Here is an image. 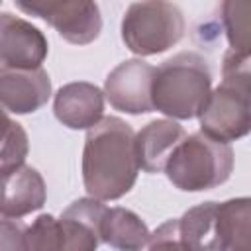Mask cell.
<instances>
[{
	"label": "cell",
	"instance_id": "19",
	"mask_svg": "<svg viewBox=\"0 0 251 251\" xmlns=\"http://www.w3.org/2000/svg\"><path fill=\"white\" fill-rule=\"evenodd\" d=\"M29 251H63V231L59 218L41 214L25 229Z\"/></svg>",
	"mask_w": 251,
	"mask_h": 251
},
{
	"label": "cell",
	"instance_id": "8",
	"mask_svg": "<svg viewBox=\"0 0 251 251\" xmlns=\"http://www.w3.org/2000/svg\"><path fill=\"white\" fill-rule=\"evenodd\" d=\"M155 67L141 59H127L114 67L104 80V98L114 110L139 116L153 112L151 80Z\"/></svg>",
	"mask_w": 251,
	"mask_h": 251
},
{
	"label": "cell",
	"instance_id": "21",
	"mask_svg": "<svg viewBox=\"0 0 251 251\" xmlns=\"http://www.w3.org/2000/svg\"><path fill=\"white\" fill-rule=\"evenodd\" d=\"M25 229L27 226L18 220H0V251H29Z\"/></svg>",
	"mask_w": 251,
	"mask_h": 251
},
{
	"label": "cell",
	"instance_id": "5",
	"mask_svg": "<svg viewBox=\"0 0 251 251\" xmlns=\"http://www.w3.org/2000/svg\"><path fill=\"white\" fill-rule=\"evenodd\" d=\"M120 29L122 41L131 53L151 57L165 53L182 39L184 16L173 2H133L122 18Z\"/></svg>",
	"mask_w": 251,
	"mask_h": 251
},
{
	"label": "cell",
	"instance_id": "1",
	"mask_svg": "<svg viewBox=\"0 0 251 251\" xmlns=\"http://www.w3.org/2000/svg\"><path fill=\"white\" fill-rule=\"evenodd\" d=\"M133 137L131 126L118 116H106L86 131L82 182L90 198L110 202L133 188L139 175Z\"/></svg>",
	"mask_w": 251,
	"mask_h": 251
},
{
	"label": "cell",
	"instance_id": "6",
	"mask_svg": "<svg viewBox=\"0 0 251 251\" xmlns=\"http://www.w3.org/2000/svg\"><path fill=\"white\" fill-rule=\"evenodd\" d=\"M16 8L45 20L73 45H88L102 31L100 8L90 0H16Z\"/></svg>",
	"mask_w": 251,
	"mask_h": 251
},
{
	"label": "cell",
	"instance_id": "16",
	"mask_svg": "<svg viewBox=\"0 0 251 251\" xmlns=\"http://www.w3.org/2000/svg\"><path fill=\"white\" fill-rule=\"evenodd\" d=\"M251 200L247 196L218 202L220 251H249Z\"/></svg>",
	"mask_w": 251,
	"mask_h": 251
},
{
	"label": "cell",
	"instance_id": "18",
	"mask_svg": "<svg viewBox=\"0 0 251 251\" xmlns=\"http://www.w3.org/2000/svg\"><path fill=\"white\" fill-rule=\"evenodd\" d=\"M249 2H235L227 0L222 4V24L227 35L229 51L239 57H249L251 53V31H249Z\"/></svg>",
	"mask_w": 251,
	"mask_h": 251
},
{
	"label": "cell",
	"instance_id": "17",
	"mask_svg": "<svg viewBox=\"0 0 251 251\" xmlns=\"http://www.w3.org/2000/svg\"><path fill=\"white\" fill-rule=\"evenodd\" d=\"M29 139L22 124L14 122L0 106V175L25 165Z\"/></svg>",
	"mask_w": 251,
	"mask_h": 251
},
{
	"label": "cell",
	"instance_id": "9",
	"mask_svg": "<svg viewBox=\"0 0 251 251\" xmlns=\"http://www.w3.org/2000/svg\"><path fill=\"white\" fill-rule=\"evenodd\" d=\"M55 118L69 129H90L104 118V92L86 80L63 84L53 98Z\"/></svg>",
	"mask_w": 251,
	"mask_h": 251
},
{
	"label": "cell",
	"instance_id": "3",
	"mask_svg": "<svg viewBox=\"0 0 251 251\" xmlns=\"http://www.w3.org/2000/svg\"><path fill=\"white\" fill-rule=\"evenodd\" d=\"M212 90V71L204 57L180 51L155 67L151 106L171 120H192L202 112Z\"/></svg>",
	"mask_w": 251,
	"mask_h": 251
},
{
	"label": "cell",
	"instance_id": "14",
	"mask_svg": "<svg viewBox=\"0 0 251 251\" xmlns=\"http://www.w3.org/2000/svg\"><path fill=\"white\" fill-rule=\"evenodd\" d=\"M100 241L116 251H141L149 243V227L131 210L114 206L106 208L98 229Z\"/></svg>",
	"mask_w": 251,
	"mask_h": 251
},
{
	"label": "cell",
	"instance_id": "20",
	"mask_svg": "<svg viewBox=\"0 0 251 251\" xmlns=\"http://www.w3.org/2000/svg\"><path fill=\"white\" fill-rule=\"evenodd\" d=\"M147 247V251H190L180 239L176 218L163 222L155 231H151Z\"/></svg>",
	"mask_w": 251,
	"mask_h": 251
},
{
	"label": "cell",
	"instance_id": "10",
	"mask_svg": "<svg viewBox=\"0 0 251 251\" xmlns=\"http://www.w3.org/2000/svg\"><path fill=\"white\" fill-rule=\"evenodd\" d=\"M47 186L41 173L29 165H22L0 175V216L20 220L43 208Z\"/></svg>",
	"mask_w": 251,
	"mask_h": 251
},
{
	"label": "cell",
	"instance_id": "13",
	"mask_svg": "<svg viewBox=\"0 0 251 251\" xmlns=\"http://www.w3.org/2000/svg\"><path fill=\"white\" fill-rule=\"evenodd\" d=\"M104 202L96 198H78L59 216L63 231V251H96L100 243V220L104 216Z\"/></svg>",
	"mask_w": 251,
	"mask_h": 251
},
{
	"label": "cell",
	"instance_id": "7",
	"mask_svg": "<svg viewBox=\"0 0 251 251\" xmlns=\"http://www.w3.org/2000/svg\"><path fill=\"white\" fill-rule=\"evenodd\" d=\"M49 53L43 31L10 12H0V71L39 69Z\"/></svg>",
	"mask_w": 251,
	"mask_h": 251
},
{
	"label": "cell",
	"instance_id": "12",
	"mask_svg": "<svg viewBox=\"0 0 251 251\" xmlns=\"http://www.w3.org/2000/svg\"><path fill=\"white\" fill-rule=\"evenodd\" d=\"M184 135V127L175 120H153L145 124L133 137L137 167L149 175L163 173L167 159Z\"/></svg>",
	"mask_w": 251,
	"mask_h": 251
},
{
	"label": "cell",
	"instance_id": "4",
	"mask_svg": "<svg viewBox=\"0 0 251 251\" xmlns=\"http://www.w3.org/2000/svg\"><path fill=\"white\" fill-rule=\"evenodd\" d=\"M229 143L214 141L202 131L184 135L165 163L163 173L182 192H202L224 184L233 171Z\"/></svg>",
	"mask_w": 251,
	"mask_h": 251
},
{
	"label": "cell",
	"instance_id": "11",
	"mask_svg": "<svg viewBox=\"0 0 251 251\" xmlns=\"http://www.w3.org/2000/svg\"><path fill=\"white\" fill-rule=\"evenodd\" d=\"M51 98V78L43 67L0 71V106L12 114H33Z\"/></svg>",
	"mask_w": 251,
	"mask_h": 251
},
{
	"label": "cell",
	"instance_id": "15",
	"mask_svg": "<svg viewBox=\"0 0 251 251\" xmlns=\"http://www.w3.org/2000/svg\"><path fill=\"white\" fill-rule=\"evenodd\" d=\"M180 239L190 251H220L218 202H202L176 218Z\"/></svg>",
	"mask_w": 251,
	"mask_h": 251
},
{
	"label": "cell",
	"instance_id": "2",
	"mask_svg": "<svg viewBox=\"0 0 251 251\" xmlns=\"http://www.w3.org/2000/svg\"><path fill=\"white\" fill-rule=\"evenodd\" d=\"M224 78L210 90L198 114L200 131L214 141L231 143L245 137L251 129V73L249 57L227 51L222 65Z\"/></svg>",
	"mask_w": 251,
	"mask_h": 251
}]
</instances>
